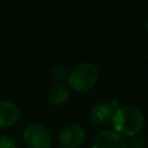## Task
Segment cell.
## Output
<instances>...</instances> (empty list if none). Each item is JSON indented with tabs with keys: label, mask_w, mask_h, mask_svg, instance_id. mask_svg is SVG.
Instances as JSON below:
<instances>
[{
	"label": "cell",
	"mask_w": 148,
	"mask_h": 148,
	"mask_svg": "<svg viewBox=\"0 0 148 148\" xmlns=\"http://www.w3.org/2000/svg\"><path fill=\"white\" fill-rule=\"evenodd\" d=\"M110 120L112 130L124 138L139 134L145 126L143 113L132 105H120L112 113Z\"/></svg>",
	"instance_id": "obj_1"
},
{
	"label": "cell",
	"mask_w": 148,
	"mask_h": 148,
	"mask_svg": "<svg viewBox=\"0 0 148 148\" xmlns=\"http://www.w3.org/2000/svg\"><path fill=\"white\" fill-rule=\"evenodd\" d=\"M99 77V71L92 62H81L74 66L67 76V86L76 92H87L91 90Z\"/></svg>",
	"instance_id": "obj_2"
},
{
	"label": "cell",
	"mask_w": 148,
	"mask_h": 148,
	"mask_svg": "<svg viewBox=\"0 0 148 148\" xmlns=\"http://www.w3.org/2000/svg\"><path fill=\"white\" fill-rule=\"evenodd\" d=\"M23 141L28 148H51L52 136L50 131L37 123L25 126L22 133Z\"/></svg>",
	"instance_id": "obj_3"
},
{
	"label": "cell",
	"mask_w": 148,
	"mask_h": 148,
	"mask_svg": "<svg viewBox=\"0 0 148 148\" xmlns=\"http://www.w3.org/2000/svg\"><path fill=\"white\" fill-rule=\"evenodd\" d=\"M86 139V131L79 124H68L64 126L57 136L60 148H79Z\"/></svg>",
	"instance_id": "obj_4"
},
{
	"label": "cell",
	"mask_w": 148,
	"mask_h": 148,
	"mask_svg": "<svg viewBox=\"0 0 148 148\" xmlns=\"http://www.w3.org/2000/svg\"><path fill=\"white\" fill-rule=\"evenodd\" d=\"M91 148H127V142L113 130H104L94 138Z\"/></svg>",
	"instance_id": "obj_5"
},
{
	"label": "cell",
	"mask_w": 148,
	"mask_h": 148,
	"mask_svg": "<svg viewBox=\"0 0 148 148\" xmlns=\"http://www.w3.org/2000/svg\"><path fill=\"white\" fill-rule=\"evenodd\" d=\"M21 117L18 105L12 101H0V128L15 125Z\"/></svg>",
	"instance_id": "obj_6"
},
{
	"label": "cell",
	"mask_w": 148,
	"mask_h": 148,
	"mask_svg": "<svg viewBox=\"0 0 148 148\" xmlns=\"http://www.w3.org/2000/svg\"><path fill=\"white\" fill-rule=\"evenodd\" d=\"M113 112L114 110L110 105L109 101L103 103H96L89 110V119L96 125H104L111 119Z\"/></svg>",
	"instance_id": "obj_7"
},
{
	"label": "cell",
	"mask_w": 148,
	"mask_h": 148,
	"mask_svg": "<svg viewBox=\"0 0 148 148\" xmlns=\"http://www.w3.org/2000/svg\"><path fill=\"white\" fill-rule=\"evenodd\" d=\"M71 97V89L64 83H54L47 92V102L52 106H61L68 102Z\"/></svg>",
	"instance_id": "obj_8"
},
{
	"label": "cell",
	"mask_w": 148,
	"mask_h": 148,
	"mask_svg": "<svg viewBox=\"0 0 148 148\" xmlns=\"http://www.w3.org/2000/svg\"><path fill=\"white\" fill-rule=\"evenodd\" d=\"M50 76L51 79L57 82V83H62L67 80V76H68V72L65 67L62 66H56L51 69L50 72Z\"/></svg>",
	"instance_id": "obj_9"
},
{
	"label": "cell",
	"mask_w": 148,
	"mask_h": 148,
	"mask_svg": "<svg viewBox=\"0 0 148 148\" xmlns=\"http://www.w3.org/2000/svg\"><path fill=\"white\" fill-rule=\"evenodd\" d=\"M0 148H17V143L9 135H0Z\"/></svg>",
	"instance_id": "obj_10"
},
{
	"label": "cell",
	"mask_w": 148,
	"mask_h": 148,
	"mask_svg": "<svg viewBox=\"0 0 148 148\" xmlns=\"http://www.w3.org/2000/svg\"><path fill=\"white\" fill-rule=\"evenodd\" d=\"M146 31H147V34H148V18H147V21H146Z\"/></svg>",
	"instance_id": "obj_11"
},
{
	"label": "cell",
	"mask_w": 148,
	"mask_h": 148,
	"mask_svg": "<svg viewBox=\"0 0 148 148\" xmlns=\"http://www.w3.org/2000/svg\"><path fill=\"white\" fill-rule=\"evenodd\" d=\"M138 148H143V147H138Z\"/></svg>",
	"instance_id": "obj_12"
}]
</instances>
